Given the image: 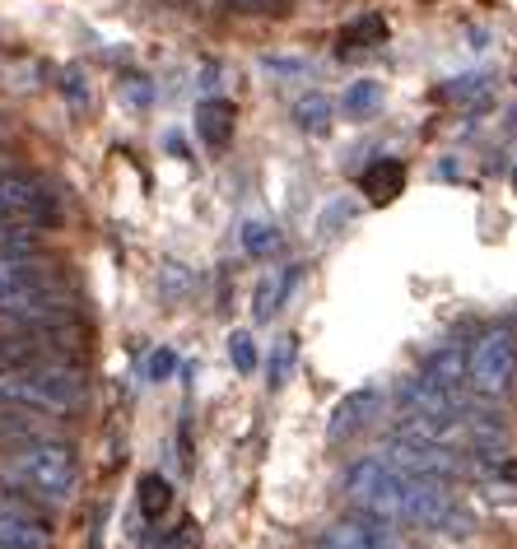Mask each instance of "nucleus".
<instances>
[{
    "label": "nucleus",
    "mask_w": 517,
    "mask_h": 549,
    "mask_svg": "<svg viewBox=\"0 0 517 549\" xmlns=\"http://www.w3.org/2000/svg\"><path fill=\"white\" fill-rule=\"evenodd\" d=\"M0 405L5 410H38V415H70L84 405V373L70 359H42L0 373Z\"/></svg>",
    "instance_id": "nucleus-1"
},
{
    "label": "nucleus",
    "mask_w": 517,
    "mask_h": 549,
    "mask_svg": "<svg viewBox=\"0 0 517 549\" xmlns=\"http://www.w3.org/2000/svg\"><path fill=\"white\" fill-rule=\"evenodd\" d=\"M0 475L28 494H38L42 503H66L80 484V466H75V452L56 438H33L19 442L5 461H0Z\"/></svg>",
    "instance_id": "nucleus-2"
},
{
    "label": "nucleus",
    "mask_w": 517,
    "mask_h": 549,
    "mask_svg": "<svg viewBox=\"0 0 517 549\" xmlns=\"http://www.w3.org/2000/svg\"><path fill=\"white\" fill-rule=\"evenodd\" d=\"M345 498L354 512L378 517V522H401V470L382 456H359L345 470Z\"/></svg>",
    "instance_id": "nucleus-3"
},
{
    "label": "nucleus",
    "mask_w": 517,
    "mask_h": 549,
    "mask_svg": "<svg viewBox=\"0 0 517 549\" xmlns=\"http://www.w3.org/2000/svg\"><path fill=\"white\" fill-rule=\"evenodd\" d=\"M517 377V335L508 326H494L466 354V382L480 396H504Z\"/></svg>",
    "instance_id": "nucleus-4"
},
{
    "label": "nucleus",
    "mask_w": 517,
    "mask_h": 549,
    "mask_svg": "<svg viewBox=\"0 0 517 549\" xmlns=\"http://www.w3.org/2000/svg\"><path fill=\"white\" fill-rule=\"evenodd\" d=\"M457 508L448 480L434 475H401V522H415L420 531H438L448 522V512Z\"/></svg>",
    "instance_id": "nucleus-5"
},
{
    "label": "nucleus",
    "mask_w": 517,
    "mask_h": 549,
    "mask_svg": "<svg viewBox=\"0 0 517 549\" xmlns=\"http://www.w3.org/2000/svg\"><path fill=\"white\" fill-rule=\"evenodd\" d=\"M382 410H387V387H382V382L354 387L350 396H341V401H336V410H331L327 442H345V438H354V433L373 429V424L382 419Z\"/></svg>",
    "instance_id": "nucleus-6"
},
{
    "label": "nucleus",
    "mask_w": 517,
    "mask_h": 549,
    "mask_svg": "<svg viewBox=\"0 0 517 549\" xmlns=\"http://www.w3.org/2000/svg\"><path fill=\"white\" fill-rule=\"evenodd\" d=\"M401 475H434V480H452L462 475V456L452 447H434V442H406V438H387V456Z\"/></svg>",
    "instance_id": "nucleus-7"
},
{
    "label": "nucleus",
    "mask_w": 517,
    "mask_h": 549,
    "mask_svg": "<svg viewBox=\"0 0 517 549\" xmlns=\"http://www.w3.org/2000/svg\"><path fill=\"white\" fill-rule=\"evenodd\" d=\"M322 549H396V536H392V522L354 512V517L331 522L322 531Z\"/></svg>",
    "instance_id": "nucleus-8"
},
{
    "label": "nucleus",
    "mask_w": 517,
    "mask_h": 549,
    "mask_svg": "<svg viewBox=\"0 0 517 549\" xmlns=\"http://www.w3.org/2000/svg\"><path fill=\"white\" fill-rule=\"evenodd\" d=\"M396 405H401V415H452L457 410V396L443 387H434L429 377H406L401 387H396Z\"/></svg>",
    "instance_id": "nucleus-9"
},
{
    "label": "nucleus",
    "mask_w": 517,
    "mask_h": 549,
    "mask_svg": "<svg viewBox=\"0 0 517 549\" xmlns=\"http://www.w3.org/2000/svg\"><path fill=\"white\" fill-rule=\"evenodd\" d=\"M359 191H364L373 205H392L401 191H406V163L401 159H373L359 177Z\"/></svg>",
    "instance_id": "nucleus-10"
},
{
    "label": "nucleus",
    "mask_w": 517,
    "mask_h": 549,
    "mask_svg": "<svg viewBox=\"0 0 517 549\" xmlns=\"http://www.w3.org/2000/svg\"><path fill=\"white\" fill-rule=\"evenodd\" d=\"M387 42V19H382L378 10L359 14V19H350V24L341 28V38H336V56H364L373 52V47H382Z\"/></svg>",
    "instance_id": "nucleus-11"
},
{
    "label": "nucleus",
    "mask_w": 517,
    "mask_h": 549,
    "mask_svg": "<svg viewBox=\"0 0 517 549\" xmlns=\"http://www.w3.org/2000/svg\"><path fill=\"white\" fill-rule=\"evenodd\" d=\"M47 526L24 508H0V549H47Z\"/></svg>",
    "instance_id": "nucleus-12"
},
{
    "label": "nucleus",
    "mask_w": 517,
    "mask_h": 549,
    "mask_svg": "<svg viewBox=\"0 0 517 549\" xmlns=\"http://www.w3.org/2000/svg\"><path fill=\"white\" fill-rule=\"evenodd\" d=\"M233 121H238V112H233L229 98H205L201 108H196V135L210 149H224L233 140Z\"/></svg>",
    "instance_id": "nucleus-13"
},
{
    "label": "nucleus",
    "mask_w": 517,
    "mask_h": 549,
    "mask_svg": "<svg viewBox=\"0 0 517 549\" xmlns=\"http://www.w3.org/2000/svg\"><path fill=\"white\" fill-rule=\"evenodd\" d=\"M434 387H443V391H462V382H466V349L462 345H443V349H434L429 359H424V368H420Z\"/></svg>",
    "instance_id": "nucleus-14"
},
{
    "label": "nucleus",
    "mask_w": 517,
    "mask_h": 549,
    "mask_svg": "<svg viewBox=\"0 0 517 549\" xmlns=\"http://www.w3.org/2000/svg\"><path fill=\"white\" fill-rule=\"evenodd\" d=\"M294 280H299V270L294 266L271 270V275L257 284V294H252V317H257V322H271L275 312L285 308V294L294 289Z\"/></svg>",
    "instance_id": "nucleus-15"
},
{
    "label": "nucleus",
    "mask_w": 517,
    "mask_h": 549,
    "mask_svg": "<svg viewBox=\"0 0 517 549\" xmlns=\"http://www.w3.org/2000/svg\"><path fill=\"white\" fill-rule=\"evenodd\" d=\"M341 108H345V117H354V121L373 117V112L382 108V84L378 80H354L350 89H345Z\"/></svg>",
    "instance_id": "nucleus-16"
},
{
    "label": "nucleus",
    "mask_w": 517,
    "mask_h": 549,
    "mask_svg": "<svg viewBox=\"0 0 517 549\" xmlns=\"http://www.w3.org/2000/svg\"><path fill=\"white\" fill-rule=\"evenodd\" d=\"M331 98L327 94H303L299 103H294V121H299V131H308V135H322L331 126Z\"/></svg>",
    "instance_id": "nucleus-17"
},
{
    "label": "nucleus",
    "mask_w": 517,
    "mask_h": 549,
    "mask_svg": "<svg viewBox=\"0 0 517 549\" xmlns=\"http://www.w3.org/2000/svg\"><path fill=\"white\" fill-rule=\"evenodd\" d=\"M243 252L257 256V261L275 256V252H280V228H275L271 219H247V224H243Z\"/></svg>",
    "instance_id": "nucleus-18"
},
{
    "label": "nucleus",
    "mask_w": 517,
    "mask_h": 549,
    "mask_svg": "<svg viewBox=\"0 0 517 549\" xmlns=\"http://www.w3.org/2000/svg\"><path fill=\"white\" fill-rule=\"evenodd\" d=\"M33 438H47V424L42 419H28V410H19V415H10L5 405H0V442H33Z\"/></svg>",
    "instance_id": "nucleus-19"
},
{
    "label": "nucleus",
    "mask_w": 517,
    "mask_h": 549,
    "mask_svg": "<svg viewBox=\"0 0 517 549\" xmlns=\"http://www.w3.org/2000/svg\"><path fill=\"white\" fill-rule=\"evenodd\" d=\"M168 498H173V489H168L164 475H145V480H140V512H145V517H159V512L168 508Z\"/></svg>",
    "instance_id": "nucleus-20"
},
{
    "label": "nucleus",
    "mask_w": 517,
    "mask_h": 549,
    "mask_svg": "<svg viewBox=\"0 0 517 549\" xmlns=\"http://www.w3.org/2000/svg\"><path fill=\"white\" fill-rule=\"evenodd\" d=\"M448 98L452 103H485L490 98V75H457L448 84Z\"/></svg>",
    "instance_id": "nucleus-21"
},
{
    "label": "nucleus",
    "mask_w": 517,
    "mask_h": 549,
    "mask_svg": "<svg viewBox=\"0 0 517 549\" xmlns=\"http://www.w3.org/2000/svg\"><path fill=\"white\" fill-rule=\"evenodd\" d=\"M229 359H233V368H238L243 377H252V373H257V340H252L247 331H233L229 335Z\"/></svg>",
    "instance_id": "nucleus-22"
},
{
    "label": "nucleus",
    "mask_w": 517,
    "mask_h": 549,
    "mask_svg": "<svg viewBox=\"0 0 517 549\" xmlns=\"http://www.w3.org/2000/svg\"><path fill=\"white\" fill-rule=\"evenodd\" d=\"M294 335H285L280 345H275V359H271V391H280L285 387V377H289V368H294Z\"/></svg>",
    "instance_id": "nucleus-23"
},
{
    "label": "nucleus",
    "mask_w": 517,
    "mask_h": 549,
    "mask_svg": "<svg viewBox=\"0 0 517 549\" xmlns=\"http://www.w3.org/2000/svg\"><path fill=\"white\" fill-rule=\"evenodd\" d=\"M61 94L70 98V108H89V80H84V70L70 66L66 75H61Z\"/></svg>",
    "instance_id": "nucleus-24"
},
{
    "label": "nucleus",
    "mask_w": 517,
    "mask_h": 549,
    "mask_svg": "<svg viewBox=\"0 0 517 549\" xmlns=\"http://www.w3.org/2000/svg\"><path fill=\"white\" fill-rule=\"evenodd\" d=\"M187 284H191L187 266H177V261H168V266H164V294H168V298L187 294Z\"/></svg>",
    "instance_id": "nucleus-25"
},
{
    "label": "nucleus",
    "mask_w": 517,
    "mask_h": 549,
    "mask_svg": "<svg viewBox=\"0 0 517 549\" xmlns=\"http://www.w3.org/2000/svg\"><path fill=\"white\" fill-rule=\"evenodd\" d=\"M224 5L238 14H280L285 10V0H224Z\"/></svg>",
    "instance_id": "nucleus-26"
},
{
    "label": "nucleus",
    "mask_w": 517,
    "mask_h": 549,
    "mask_svg": "<svg viewBox=\"0 0 517 549\" xmlns=\"http://www.w3.org/2000/svg\"><path fill=\"white\" fill-rule=\"evenodd\" d=\"M173 368H177L173 349H154V354H150V377H154V382H164V377L173 373Z\"/></svg>",
    "instance_id": "nucleus-27"
},
{
    "label": "nucleus",
    "mask_w": 517,
    "mask_h": 549,
    "mask_svg": "<svg viewBox=\"0 0 517 549\" xmlns=\"http://www.w3.org/2000/svg\"><path fill=\"white\" fill-rule=\"evenodd\" d=\"M261 66H266V70H275V75H303V70H308V66H303V61H280V56H266Z\"/></svg>",
    "instance_id": "nucleus-28"
},
{
    "label": "nucleus",
    "mask_w": 517,
    "mask_h": 549,
    "mask_svg": "<svg viewBox=\"0 0 517 549\" xmlns=\"http://www.w3.org/2000/svg\"><path fill=\"white\" fill-rule=\"evenodd\" d=\"M504 470H508V475H517V461H508V466H504Z\"/></svg>",
    "instance_id": "nucleus-29"
},
{
    "label": "nucleus",
    "mask_w": 517,
    "mask_h": 549,
    "mask_svg": "<svg viewBox=\"0 0 517 549\" xmlns=\"http://www.w3.org/2000/svg\"><path fill=\"white\" fill-rule=\"evenodd\" d=\"M513 182H517V168H513Z\"/></svg>",
    "instance_id": "nucleus-30"
}]
</instances>
